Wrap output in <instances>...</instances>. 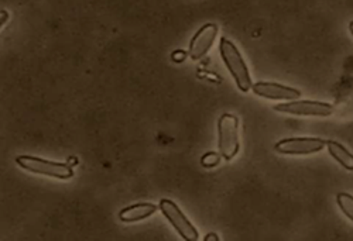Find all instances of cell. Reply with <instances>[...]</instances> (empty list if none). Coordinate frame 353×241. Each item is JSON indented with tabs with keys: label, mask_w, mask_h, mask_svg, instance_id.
<instances>
[{
	"label": "cell",
	"mask_w": 353,
	"mask_h": 241,
	"mask_svg": "<svg viewBox=\"0 0 353 241\" xmlns=\"http://www.w3.org/2000/svg\"><path fill=\"white\" fill-rule=\"evenodd\" d=\"M219 52L229 74L232 75L234 82H236L238 89L245 94L252 90V76L238 47L226 37H222L219 41Z\"/></svg>",
	"instance_id": "6da1fadb"
},
{
	"label": "cell",
	"mask_w": 353,
	"mask_h": 241,
	"mask_svg": "<svg viewBox=\"0 0 353 241\" xmlns=\"http://www.w3.org/2000/svg\"><path fill=\"white\" fill-rule=\"evenodd\" d=\"M218 147L222 158L230 161L239 153V118L230 113H225L218 122Z\"/></svg>",
	"instance_id": "7a4b0ae2"
},
{
	"label": "cell",
	"mask_w": 353,
	"mask_h": 241,
	"mask_svg": "<svg viewBox=\"0 0 353 241\" xmlns=\"http://www.w3.org/2000/svg\"><path fill=\"white\" fill-rule=\"evenodd\" d=\"M16 164L28 172L57 179H71L74 176V169L71 165L43 160L33 156H19L16 157Z\"/></svg>",
	"instance_id": "3957f363"
},
{
	"label": "cell",
	"mask_w": 353,
	"mask_h": 241,
	"mask_svg": "<svg viewBox=\"0 0 353 241\" xmlns=\"http://www.w3.org/2000/svg\"><path fill=\"white\" fill-rule=\"evenodd\" d=\"M327 141L318 137H291L274 144V151L283 156H311L322 151Z\"/></svg>",
	"instance_id": "277c9868"
},
{
	"label": "cell",
	"mask_w": 353,
	"mask_h": 241,
	"mask_svg": "<svg viewBox=\"0 0 353 241\" xmlns=\"http://www.w3.org/2000/svg\"><path fill=\"white\" fill-rule=\"evenodd\" d=\"M160 209L165 219L171 223V226L176 230L184 240L187 241H196L199 238L198 230L195 226L188 220V218L181 212V209L176 206L170 199H161L160 200Z\"/></svg>",
	"instance_id": "5b68a950"
},
{
	"label": "cell",
	"mask_w": 353,
	"mask_h": 241,
	"mask_svg": "<svg viewBox=\"0 0 353 241\" xmlns=\"http://www.w3.org/2000/svg\"><path fill=\"white\" fill-rule=\"evenodd\" d=\"M276 112L294 114V116H315V117H328L334 114V107L325 102L316 101H290L273 107Z\"/></svg>",
	"instance_id": "8992f818"
},
{
	"label": "cell",
	"mask_w": 353,
	"mask_h": 241,
	"mask_svg": "<svg viewBox=\"0 0 353 241\" xmlns=\"http://www.w3.org/2000/svg\"><path fill=\"white\" fill-rule=\"evenodd\" d=\"M218 33H219V27L214 23H210V24L202 25L194 34L190 43V56L194 59V61L203 58L211 51Z\"/></svg>",
	"instance_id": "52a82bcc"
},
{
	"label": "cell",
	"mask_w": 353,
	"mask_h": 241,
	"mask_svg": "<svg viewBox=\"0 0 353 241\" xmlns=\"http://www.w3.org/2000/svg\"><path fill=\"white\" fill-rule=\"evenodd\" d=\"M252 90L254 95L270 101H297L301 96L299 89L274 82H257L252 86Z\"/></svg>",
	"instance_id": "ba28073f"
},
{
	"label": "cell",
	"mask_w": 353,
	"mask_h": 241,
	"mask_svg": "<svg viewBox=\"0 0 353 241\" xmlns=\"http://www.w3.org/2000/svg\"><path fill=\"white\" fill-rule=\"evenodd\" d=\"M157 212V206L153 203H136L132 206L125 207L122 212L119 213V219L123 223H136L140 220H144L147 218H150Z\"/></svg>",
	"instance_id": "9c48e42d"
},
{
	"label": "cell",
	"mask_w": 353,
	"mask_h": 241,
	"mask_svg": "<svg viewBox=\"0 0 353 241\" xmlns=\"http://www.w3.org/2000/svg\"><path fill=\"white\" fill-rule=\"evenodd\" d=\"M327 148H328L330 156L338 164H341L347 171H353V154H350L342 144H339L338 141L330 140L327 141Z\"/></svg>",
	"instance_id": "30bf717a"
},
{
	"label": "cell",
	"mask_w": 353,
	"mask_h": 241,
	"mask_svg": "<svg viewBox=\"0 0 353 241\" xmlns=\"http://www.w3.org/2000/svg\"><path fill=\"white\" fill-rule=\"evenodd\" d=\"M336 202H338V206L339 209L343 212V215L353 222V196L349 195V193H345V192H341L338 193L336 196Z\"/></svg>",
	"instance_id": "8fae6325"
},
{
	"label": "cell",
	"mask_w": 353,
	"mask_h": 241,
	"mask_svg": "<svg viewBox=\"0 0 353 241\" xmlns=\"http://www.w3.org/2000/svg\"><path fill=\"white\" fill-rule=\"evenodd\" d=\"M219 156H221V154H219ZM219 156L215 154V153L205 154V156L202 157V165L207 167V168H212V167L218 165L219 161H221V157H219Z\"/></svg>",
	"instance_id": "7c38bea8"
},
{
	"label": "cell",
	"mask_w": 353,
	"mask_h": 241,
	"mask_svg": "<svg viewBox=\"0 0 353 241\" xmlns=\"http://www.w3.org/2000/svg\"><path fill=\"white\" fill-rule=\"evenodd\" d=\"M205 240H218V237L215 235V234H210L207 238H205Z\"/></svg>",
	"instance_id": "4fadbf2b"
},
{
	"label": "cell",
	"mask_w": 353,
	"mask_h": 241,
	"mask_svg": "<svg viewBox=\"0 0 353 241\" xmlns=\"http://www.w3.org/2000/svg\"><path fill=\"white\" fill-rule=\"evenodd\" d=\"M349 32H350V34L353 36V20L349 23Z\"/></svg>",
	"instance_id": "5bb4252c"
}]
</instances>
